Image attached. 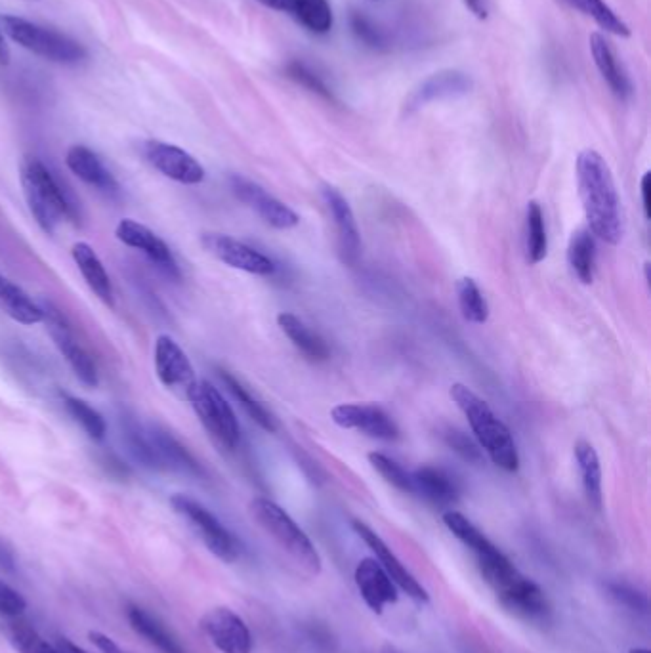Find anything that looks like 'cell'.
Returning a JSON list of instances; mask_svg holds the SVG:
<instances>
[{
  "instance_id": "cell-1",
  "label": "cell",
  "mask_w": 651,
  "mask_h": 653,
  "mask_svg": "<svg viewBox=\"0 0 651 653\" xmlns=\"http://www.w3.org/2000/svg\"><path fill=\"white\" fill-rule=\"evenodd\" d=\"M445 527L468 548L476 560L483 581L495 592L504 608L527 621H545L550 613L545 590L525 577L504 554L495 547L478 527L461 512L449 510L443 514Z\"/></svg>"
},
{
  "instance_id": "cell-2",
  "label": "cell",
  "mask_w": 651,
  "mask_h": 653,
  "mask_svg": "<svg viewBox=\"0 0 651 653\" xmlns=\"http://www.w3.org/2000/svg\"><path fill=\"white\" fill-rule=\"evenodd\" d=\"M577 186L587 216L588 232L608 245H619L625 232L621 203L611 169L598 151L583 149L579 153Z\"/></svg>"
},
{
  "instance_id": "cell-3",
  "label": "cell",
  "mask_w": 651,
  "mask_h": 653,
  "mask_svg": "<svg viewBox=\"0 0 651 653\" xmlns=\"http://www.w3.org/2000/svg\"><path fill=\"white\" fill-rule=\"evenodd\" d=\"M449 396L457 403L462 415L468 419L476 440L493 464H497L506 472H516L520 466V455L508 426L491 411V407L476 392H472L461 382L451 386Z\"/></svg>"
},
{
  "instance_id": "cell-4",
  "label": "cell",
  "mask_w": 651,
  "mask_h": 653,
  "mask_svg": "<svg viewBox=\"0 0 651 653\" xmlns=\"http://www.w3.org/2000/svg\"><path fill=\"white\" fill-rule=\"evenodd\" d=\"M21 186L29 211L44 233H54L62 220H77V211L65 197L60 184L35 157L25 159L21 165Z\"/></svg>"
},
{
  "instance_id": "cell-5",
  "label": "cell",
  "mask_w": 651,
  "mask_h": 653,
  "mask_svg": "<svg viewBox=\"0 0 651 653\" xmlns=\"http://www.w3.org/2000/svg\"><path fill=\"white\" fill-rule=\"evenodd\" d=\"M251 514L254 522L272 537L283 552L293 558L294 564L306 575L317 577L321 573L323 562L312 539L281 506L270 499L258 497L251 503Z\"/></svg>"
},
{
  "instance_id": "cell-6",
  "label": "cell",
  "mask_w": 651,
  "mask_h": 653,
  "mask_svg": "<svg viewBox=\"0 0 651 653\" xmlns=\"http://www.w3.org/2000/svg\"><path fill=\"white\" fill-rule=\"evenodd\" d=\"M0 31L14 43L20 44L21 48L48 62L77 65L86 60V48L79 41L18 16H2Z\"/></svg>"
},
{
  "instance_id": "cell-7",
  "label": "cell",
  "mask_w": 651,
  "mask_h": 653,
  "mask_svg": "<svg viewBox=\"0 0 651 653\" xmlns=\"http://www.w3.org/2000/svg\"><path fill=\"white\" fill-rule=\"evenodd\" d=\"M188 400L210 436L222 447L235 449L241 438V428L230 403L220 394V390L209 380H197Z\"/></svg>"
},
{
  "instance_id": "cell-8",
  "label": "cell",
  "mask_w": 651,
  "mask_h": 653,
  "mask_svg": "<svg viewBox=\"0 0 651 653\" xmlns=\"http://www.w3.org/2000/svg\"><path fill=\"white\" fill-rule=\"evenodd\" d=\"M170 505L180 516H184L188 520L216 558H220L228 564L239 558V554H241L239 541L235 539V535L231 533L230 529L210 512L209 508H205L188 495H180V493L170 499Z\"/></svg>"
},
{
  "instance_id": "cell-9",
  "label": "cell",
  "mask_w": 651,
  "mask_h": 653,
  "mask_svg": "<svg viewBox=\"0 0 651 653\" xmlns=\"http://www.w3.org/2000/svg\"><path fill=\"white\" fill-rule=\"evenodd\" d=\"M44 321L48 325V333L54 340L56 348L60 350L63 358L67 359L69 367L73 369L75 377L83 382L84 386L94 388L98 386V369L92 356L86 352L83 344L77 340L67 317L54 306V304H44Z\"/></svg>"
},
{
  "instance_id": "cell-10",
  "label": "cell",
  "mask_w": 651,
  "mask_h": 653,
  "mask_svg": "<svg viewBox=\"0 0 651 653\" xmlns=\"http://www.w3.org/2000/svg\"><path fill=\"white\" fill-rule=\"evenodd\" d=\"M230 186L233 195L241 203L251 207L252 211L275 230H291L300 224L298 214L291 207H287L283 201L273 197L272 193H268L249 178L233 174L230 178Z\"/></svg>"
},
{
  "instance_id": "cell-11",
  "label": "cell",
  "mask_w": 651,
  "mask_h": 653,
  "mask_svg": "<svg viewBox=\"0 0 651 653\" xmlns=\"http://www.w3.org/2000/svg\"><path fill=\"white\" fill-rule=\"evenodd\" d=\"M155 371L161 384L180 398L188 400L197 384L195 369L186 352L168 335H161L155 342Z\"/></svg>"
},
{
  "instance_id": "cell-12",
  "label": "cell",
  "mask_w": 651,
  "mask_h": 653,
  "mask_svg": "<svg viewBox=\"0 0 651 653\" xmlns=\"http://www.w3.org/2000/svg\"><path fill=\"white\" fill-rule=\"evenodd\" d=\"M201 245L207 253L212 254L216 260L224 262L226 266L247 272L252 275H272L275 264L266 254L252 249L243 241H237L224 233H203Z\"/></svg>"
},
{
  "instance_id": "cell-13",
  "label": "cell",
  "mask_w": 651,
  "mask_h": 653,
  "mask_svg": "<svg viewBox=\"0 0 651 653\" xmlns=\"http://www.w3.org/2000/svg\"><path fill=\"white\" fill-rule=\"evenodd\" d=\"M210 644L222 653H251L252 634L247 623L230 608H212L201 619Z\"/></svg>"
},
{
  "instance_id": "cell-14",
  "label": "cell",
  "mask_w": 651,
  "mask_h": 653,
  "mask_svg": "<svg viewBox=\"0 0 651 653\" xmlns=\"http://www.w3.org/2000/svg\"><path fill=\"white\" fill-rule=\"evenodd\" d=\"M144 157L153 169L178 184L195 186L205 180L203 165L186 149L159 140H149L144 144Z\"/></svg>"
},
{
  "instance_id": "cell-15",
  "label": "cell",
  "mask_w": 651,
  "mask_h": 653,
  "mask_svg": "<svg viewBox=\"0 0 651 653\" xmlns=\"http://www.w3.org/2000/svg\"><path fill=\"white\" fill-rule=\"evenodd\" d=\"M352 526L356 529L357 535L363 539V543L373 550V554L377 556L378 564L388 573V577L396 583V587L403 590L417 604H428L430 602L428 590L424 589L420 585L419 579L403 566V562L396 556V552L382 541V537L367 524L359 522V520H354Z\"/></svg>"
},
{
  "instance_id": "cell-16",
  "label": "cell",
  "mask_w": 651,
  "mask_h": 653,
  "mask_svg": "<svg viewBox=\"0 0 651 653\" xmlns=\"http://www.w3.org/2000/svg\"><path fill=\"white\" fill-rule=\"evenodd\" d=\"M331 419L336 426L346 430H359L382 442H394L399 438V428L390 415L378 405L361 403H340L333 407Z\"/></svg>"
},
{
  "instance_id": "cell-17",
  "label": "cell",
  "mask_w": 651,
  "mask_h": 653,
  "mask_svg": "<svg viewBox=\"0 0 651 653\" xmlns=\"http://www.w3.org/2000/svg\"><path fill=\"white\" fill-rule=\"evenodd\" d=\"M115 235L126 247L146 254L147 258L170 279H180V268L176 264L174 254L168 249L167 243L157 233L151 232L147 226L132 218H125L117 224Z\"/></svg>"
},
{
  "instance_id": "cell-18",
  "label": "cell",
  "mask_w": 651,
  "mask_h": 653,
  "mask_svg": "<svg viewBox=\"0 0 651 653\" xmlns=\"http://www.w3.org/2000/svg\"><path fill=\"white\" fill-rule=\"evenodd\" d=\"M321 197L331 212L338 237V253L344 264L354 266L361 254V235L357 230L356 216L344 195L333 186H323Z\"/></svg>"
},
{
  "instance_id": "cell-19",
  "label": "cell",
  "mask_w": 651,
  "mask_h": 653,
  "mask_svg": "<svg viewBox=\"0 0 651 653\" xmlns=\"http://www.w3.org/2000/svg\"><path fill=\"white\" fill-rule=\"evenodd\" d=\"M356 587L363 598V602L375 613H382L386 606L396 604L399 594L396 583L388 577L375 558H365L357 564Z\"/></svg>"
},
{
  "instance_id": "cell-20",
  "label": "cell",
  "mask_w": 651,
  "mask_h": 653,
  "mask_svg": "<svg viewBox=\"0 0 651 653\" xmlns=\"http://www.w3.org/2000/svg\"><path fill=\"white\" fill-rule=\"evenodd\" d=\"M474 81L457 69H445L440 73L430 75L424 79L409 96L407 109H419L430 102H440L449 98H459L472 90Z\"/></svg>"
},
{
  "instance_id": "cell-21",
  "label": "cell",
  "mask_w": 651,
  "mask_h": 653,
  "mask_svg": "<svg viewBox=\"0 0 651 653\" xmlns=\"http://www.w3.org/2000/svg\"><path fill=\"white\" fill-rule=\"evenodd\" d=\"M67 169L71 170L77 178H81L84 184L96 188V190L107 193V195H117L119 193V184L115 176L105 169L102 159L86 146H73L67 149L65 155Z\"/></svg>"
},
{
  "instance_id": "cell-22",
  "label": "cell",
  "mask_w": 651,
  "mask_h": 653,
  "mask_svg": "<svg viewBox=\"0 0 651 653\" xmlns=\"http://www.w3.org/2000/svg\"><path fill=\"white\" fill-rule=\"evenodd\" d=\"M413 495H419L436 506L453 505L459 499V485L440 468L422 466L411 472Z\"/></svg>"
},
{
  "instance_id": "cell-23",
  "label": "cell",
  "mask_w": 651,
  "mask_h": 653,
  "mask_svg": "<svg viewBox=\"0 0 651 653\" xmlns=\"http://www.w3.org/2000/svg\"><path fill=\"white\" fill-rule=\"evenodd\" d=\"M149 440L153 443L157 457L163 464V470H174L189 476H201V466L191 457L188 449L178 442L168 430L161 426L147 428Z\"/></svg>"
},
{
  "instance_id": "cell-24",
  "label": "cell",
  "mask_w": 651,
  "mask_h": 653,
  "mask_svg": "<svg viewBox=\"0 0 651 653\" xmlns=\"http://www.w3.org/2000/svg\"><path fill=\"white\" fill-rule=\"evenodd\" d=\"M71 256H73L79 272L83 274L90 291L107 306H113V285H111L109 274L105 272V266L96 251L88 243L81 241V243L73 245Z\"/></svg>"
},
{
  "instance_id": "cell-25",
  "label": "cell",
  "mask_w": 651,
  "mask_h": 653,
  "mask_svg": "<svg viewBox=\"0 0 651 653\" xmlns=\"http://www.w3.org/2000/svg\"><path fill=\"white\" fill-rule=\"evenodd\" d=\"M0 312L21 325H37L44 321V312L33 298L12 283L8 277L0 274Z\"/></svg>"
},
{
  "instance_id": "cell-26",
  "label": "cell",
  "mask_w": 651,
  "mask_h": 653,
  "mask_svg": "<svg viewBox=\"0 0 651 653\" xmlns=\"http://www.w3.org/2000/svg\"><path fill=\"white\" fill-rule=\"evenodd\" d=\"M128 621L132 625V629L138 632L142 638H146L147 642L157 648L161 653H186L182 648V644L178 642V638L168 631L167 627L153 617L149 611L138 606H130L128 608Z\"/></svg>"
},
{
  "instance_id": "cell-27",
  "label": "cell",
  "mask_w": 651,
  "mask_h": 653,
  "mask_svg": "<svg viewBox=\"0 0 651 653\" xmlns=\"http://www.w3.org/2000/svg\"><path fill=\"white\" fill-rule=\"evenodd\" d=\"M277 325L306 358L312 359V361H325L331 356L325 340L319 335H315L314 331L300 317L289 314V312L279 314Z\"/></svg>"
},
{
  "instance_id": "cell-28",
  "label": "cell",
  "mask_w": 651,
  "mask_h": 653,
  "mask_svg": "<svg viewBox=\"0 0 651 653\" xmlns=\"http://www.w3.org/2000/svg\"><path fill=\"white\" fill-rule=\"evenodd\" d=\"M121 432H123V442H125L128 453L134 457V461L146 466L149 470H163V464L157 457V451L153 443L149 440L147 428H144L136 417L125 413L121 417Z\"/></svg>"
},
{
  "instance_id": "cell-29",
  "label": "cell",
  "mask_w": 651,
  "mask_h": 653,
  "mask_svg": "<svg viewBox=\"0 0 651 653\" xmlns=\"http://www.w3.org/2000/svg\"><path fill=\"white\" fill-rule=\"evenodd\" d=\"M590 52L594 58V64L598 67V71L602 73V77L606 79L609 88L619 96V98H627L630 92L629 81L623 75V71L619 69L617 60L613 50L609 48L608 41L600 35V33H592L590 35Z\"/></svg>"
},
{
  "instance_id": "cell-30",
  "label": "cell",
  "mask_w": 651,
  "mask_h": 653,
  "mask_svg": "<svg viewBox=\"0 0 651 653\" xmlns=\"http://www.w3.org/2000/svg\"><path fill=\"white\" fill-rule=\"evenodd\" d=\"M567 260H569L573 274L577 275V279L581 283H585V285L592 283L594 268H596L594 235L585 228L573 233L569 239V247H567Z\"/></svg>"
},
{
  "instance_id": "cell-31",
  "label": "cell",
  "mask_w": 651,
  "mask_h": 653,
  "mask_svg": "<svg viewBox=\"0 0 651 653\" xmlns=\"http://www.w3.org/2000/svg\"><path fill=\"white\" fill-rule=\"evenodd\" d=\"M575 461L581 472L588 503L594 508L602 506V466L596 449L588 442L575 443Z\"/></svg>"
},
{
  "instance_id": "cell-32",
  "label": "cell",
  "mask_w": 651,
  "mask_h": 653,
  "mask_svg": "<svg viewBox=\"0 0 651 653\" xmlns=\"http://www.w3.org/2000/svg\"><path fill=\"white\" fill-rule=\"evenodd\" d=\"M525 249L529 264H539L548 253V237H546L545 216L537 201L527 203L525 214Z\"/></svg>"
},
{
  "instance_id": "cell-33",
  "label": "cell",
  "mask_w": 651,
  "mask_h": 653,
  "mask_svg": "<svg viewBox=\"0 0 651 653\" xmlns=\"http://www.w3.org/2000/svg\"><path fill=\"white\" fill-rule=\"evenodd\" d=\"M220 379L224 380V384L228 386L231 396L239 401V405L245 409V413L251 417L252 421L256 422L260 428H264L266 432H275L277 430V424H275L272 413L264 407V403L256 400L239 380L230 375L228 371H220Z\"/></svg>"
},
{
  "instance_id": "cell-34",
  "label": "cell",
  "mask_w": 651,
  "mask_h": 653,
  "mask_svg": "<svg viewBox=\"0 0 651 653\" xmlns=\"http://www.w3.org/2000/svg\"><path fill=\"white\" fill-rule=\"evenodd\" d=\"M296 20L317 35L333 29V10L327 0H291V10Z\"/></svg>"
},
{
  "instance_id": "cell-35",
  "label": "cell",
  "mask_w": 651,
  "mask_h": 653,
  "mask_svg": "<svg viewBox=\"0 0 651 653\" xmlns=\"http://www.w3.org/2000/svg\"><path fill=\"white\" fill-rule=\"evenodd\" d=\"M455 291H457L462 317L468 323L483 325L489 317V306L487 300L483 298L478 283L472 277H461L455 285Z\"/></svg>"
},
{
  "instance_id": "cell-36",
  "label": "cell",
  "mask_w": 651,
  "mask_h": 653,
  "mask_svg": "<svg viewBox=\"0 0 651 653\" xmlns=\"http://www.w3.org/2000/svg\"><path fill=\"white\" fill-rule=\"evenodd\" d=\"M571 8L583 12L588 18H592L602 29H606L611 35L617 37H629L630 29L627 23L623 22L604 0H564Z\"/></svg>"
},
{
  "instance_id": "cell-37",
  "label": "cell",
  "mask_w": 651,
  "mask_h": 653,
  "mask_svg": "<svg viewBox=\"0 0 651 653\" xmlns=\"http://www.w3.org/2000/svg\"><path fill=\"white\" fill-rule=\"evenodd\" d=\"M63 405L67 409V413L71 415V419L81 424L84 432L88 434L90 440L94 442H102L107 434V424H105L104 417L90 407L86 401L79 400L75 396H63Z\"/></svg>"
},
{
  "instance_id": "cell-38",
  "label": "cell",
  "mask_w": 651,
  "mask_h": 653,
  "mask_svg": "<svg viewBox=\"0 0 651 653\" xmlns=\"http://www.w3.org/2000/svg\"><path fill=\"white\" fill-rule=\"evenodd\" d=\"M8 636L14 648L20 653H58L54 644L42 638L39 632L35 631L29 623L21 621L20 617L8 619Z\"/></svg>"
},
{
  "instance_id": "cell-39",
  "label": "cell",
  "mask_w": 651,
  "mask_h": 653,
  "mask_svg": "<svg viewBox=\"0 0 651 653\" xmlns=\"http://www.w3.org/2000/svg\"><path fill=\"white\" fill-rule=\"evenodd\" d=\"M369 463L388 484L394 485L396 489L403 491V493H413L411 472H407L394 459H390V457H386L382 453H369Z\"/></svg>"
},
{
  "instance_id": "cell-40",
  "label": "cell",
  "mask_w": 651,
  "mask_h": 653,
  "mask_svg": "<svg viewBox=\"0 0 651 653\" xmlns=\"http://www.w3.org/2000/svg\"><path fill=\"white\" fill-rule=\"evenodd\" d=\"M287 73H289V77L294 79L296 83H300V85L310 88L312 92L319 94V96H323L325 100H333V92H331V90L327 88V85H325V83L315 75L310 67L300 64V62H293V64H289V67H287Z\"/></svg>"
},
{
  "instance_id": "cell-41",
  "label": "cell",
  "mask_w": 651,
  "mask_h": 653,
  "mask_svg": "<svg viewBox=\"0 0 651 653\" xmlns=\"http://www.w3.org/2000/svg\"><path fill=\"white\" fill-rule=\"evenodd\" d=\"M27 610V602L20 592L0 581V617L2 619H16Z\"/></svg>"
},
{
  "instance_id": "cell-42",
  "label": "cell",
  "mask_w": 651,
  "mask_h": 653,
  "mask_svg": "<svg viewBox=\"0 0 651 653\" xmlns=\"http://www.w3.org/2000/svg\"><path fill=\"white\" fill-rule=\"evenodd\" d=\"M445 442L455 449L462 459L470 461V463H478L482 459V453H480V447L476 443L472 442L466 434H462L459 430H449L445 434Z\"/></svg>"
},
{
  "instance_id": "cell-43",
  "label": "cell",
  "mask_w": 651,
  "mask_h": 653,
  "mask_svg": "<svg viewBox=\"0 0 651 653\" xmlns=\"http://www.w3.org/2000/svg\"><path fill=\"white\" fill-rule=\"evenodd\" d=\"M611 592L615 598H619V602L627 604L632 610H642L646 611L648 608V602H646V596L634 592V590L627 589V587H621V585H615L611 587Z\"/></svg>"
},
{
  "instance_id": "cell-44",
  "label": "cell",
  "mask_w": 651,
  "mask_h": 653,
  "mask_svg": "<svg viewBox=\"0 0 651 653\" xmlns=\"http://www.w3.org/2000/svg\"><path fill=\"white\" fill-rule=\"evenodd\" d=\"M354 29L357 35L371 44V46H378L380 44V37H378L377 29H373V25L367 22L363 16H354Z\"/></svg>"
},
{
  "instance_id": "cell-45",
  "label": "cell",
  "mask_w": 651,
  "mask_h": 653,
  "mask_svg": "<svg viewBox=\"0 0 651 653\" xmlns=\"http://www.w3.org/2000/svg\"><path fill=\"white\" fill-rule=\"evenodd\" d=\"M88 638L102 653H126L115 640H111L109 636H105L102 632L92 631L88 634Z\"/></svg>"
},
{
  "instance_id": "cell-46",
  "label": "cell",
  "mask_w": 651,
  "mask_h": 653,
  "mask_svg": "<svg viewBox=\"0 0 651 653\" xmlns=\"http://www.w3.org/2000/svg\"><path fill=\"white\" fill-rule=\"evenodd\" d=\"M54 648H56V652L58 653H90L86 652V650L81 648V646L73 644V642H71V640H67V638H56V642H54Z\"/></svg>"
},
{
  "instance_id": "cell-47",
  "label": "cell",
  "mask_w": 651,
  "mask_h": 653,
  "mask_svg": "<svg viewBox=\"0 0 651 653\" xmlns=\"http://www.w3.org/2000/svg\"><path fill=\"white\" fill-rule=\"evenodd\" d=\"M650 178V172H646L642 178V205H644L646 218H650Z\"/></svg>"
},
{
  "instance_id": "cell-48",
  "label": "cell",
  "mask_w": 651,
  "mask_h": 653,
  "mask_svg": "<svg viewBox=\"0 0 651 653\" xmlns=\"http://www.w3.org/2000/svg\"><path fill=\"white\" fill-rule=\"evenodd\" d=\"M466 2V6L478 16V18H487V8H485V4H483V0H464Z\"/></svg>"
},
{
  "instance_id": "cell-49",
  "label": "cell",
  "mask_w": 651,
  "mask_h": 653,
  "mask_svg": "<svg viewBox=\"0 0 651 653\" xmlns=\"http://www.w3.org/2000/svg\"><path fill=\"white\" fill-rule=\"evenodd\" d=\"M262 4H266V6H270V8H273V10H291V0H260Z\"/></svg>"
},
{
  "instance_id": "cell-50",
  "label": "cell",
  "mask_w": 651,
  "mask_h": 653,
  "mask_svg": "<svg viewBox=\"0 0 651 653\" xmlns=\"http://www.w3.org/2000/svg\"><path fill=\"white\" fill-rule=\"evenodd\" d=\"M8 64H10V50H8V46L4 43V35L0 31V65Z\"/></svg>"
},
{
  "instance_id": "cell-51",
  "label": "cell",
  "mask_w": 651,
  "mask_h": 653,
  "mask_svg": "<svg viewBox=\"0 0 651 653\" xmlns=\"http://www.w3.org/2000/svg\"><path fill=\"white\" fill-rule=\"evenodd\" d=\"M0 564H4V566H10L12 564V558L8 556V552L4 548H0Z\"/></svg>"
},
{
  "instance_id": "cell-52",
  "label": "cell",
  "mask_w": 651,
  "mask_h": 653,
  "mask_svg": "<svg viewBox=\"0 0 651 653\" xmlns=\"http://www.w3.org/2000/svg\"><path fill=\"white\" fill-rule=\"evenodd\" d=\"M380 653H403L401 650H398V648H394V646H384L382 650H380Z\"/></svg>"
},
{
  "instance_id": "cell-53",
  "label": "cell",
  "mask_w": 651,
  "mask_h": 653,
  "mask_svg": "<svg viewBox=\"0 0 651 653\" xmlns=\"http://www.w3.org/2000/svg\"><path fill=\"white\" fill-rule=\"evenodd\" d=\"M629 653H650V650H646V648H634Z\"/></svg>"
}]
</instances>
